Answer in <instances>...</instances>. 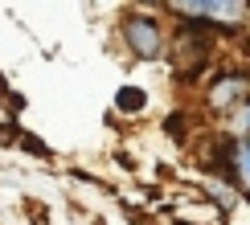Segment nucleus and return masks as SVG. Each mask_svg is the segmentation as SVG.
I'll return each mask as SVG.
<instances>
[{"instance_id": "obj_1", "label": "nucleus", "mask_w": 250, "mask_h": 225, "mask_svg": "<svg viewBox=\"0 0 250 225\" xmlns=\"http://www.w3.org/2000/svg\"><path fill=\"white\" fill-rule=\"evenodd\" d=\"M123 41H127L131 54L144 57V61L160 57V29H156V20H148V17H127L123 20Z\"/></svg>"}, {"instance_id": "obj_2", "label": "nucleus", "mask_w": 250, "mask_h": 225, "mask_svg": "<svg viewBox=\"0 0 250 225\" xmlns=\"http://www.w3.org/2000/svg\"><path fill=\"white\" fill-rule=\"evenodd\" d=\"M176 13L181 17H213V25H226V29H238L246 20L250 8L246 4H176Z\"/></svg>"}, {"instance_id": "obj_3", "label": "nucleus", "mask_w": 250, "mask_h": 225, "mask_svg": "<svg viewBox=\"0 0 250 225\" xmlns=\"http://www.w3.org/2000/svg\"><path fill=\"white\" fill-rule=\"evenodd\" d=\"M213 107H222V111H230V107H242V102L250 98V78H242V74H230V78H222L213 86Z\"/></svg>"}, {"instance_id": "obj_4", "label": "nucleus", "mask_w": 250, "mask_h": 225, "mask_svg": "<svg viewBox=\"0 0 250 225\" xmlns=\"http://www.w3.org/2000/svg\"><path fill=\"white\" fill-rule=\"evenodd\" d=\"M230 172H234V180L250 192V143H238V148L230 151Z\"/></svg>"}, {"instance_id": "obj_5", "label": "nucleus", "mask_w": 250, "mask_h": 225, "mask_svg": "<svg viewBox=\"0 0 250 225\" xmlns=\"http://www.w3.org/2000/svg\"><path fill=\"white\" fill-rule=\"evenodd\" d=\"M230 131L238 135V143H250V102H242V107H234Z\"/></svg>"}, {"instance_id": "obj_6", "label": "nucleus", "mask_w": 250, "mask_h": 225, "mask_svg": "<svg viewBox=\"0 0 250 225\" xmlns=\"http://www.w3.org/2000/svg\"><path fill=\"white\" fill-rule=\"evenodd\" d=\"M115 102H119L123 111H140V107H144V90H119Z\"/></svg>"}]
</instances>
